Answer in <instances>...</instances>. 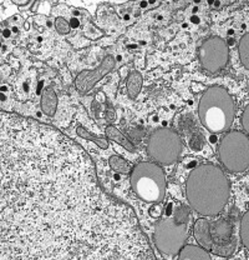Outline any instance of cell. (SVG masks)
Masks as SVG:
<instances>
[{
    "label": "cell",
    "instance_id": "cell-8",
    "mask_svg": "<svg viewBox=\"0 0 249 260\" xmlns=\"http://www.w3.org/2000/svg\"><path fill=\"white\" fill-rule=\"evenodd\" d=\"M198 59L203 69L207 72H221L229 60L228 45L219 37L208 38L198 49Z\"/></svg>",
    "mask_w": 249,
    "mask_h": 260
},
{
    "label": "cell",
    "instance_id": "cell-4",
    "mask_svg": "<svg viewBox=\"0 0 249 260\" xmlns=\"http://www.w3.org/2000/svg\"><path fill=\"white\" fill-rule=\"evenodd\" d=\"M198 115L202 125L210 132L215 134L228 132L235 115L233 98L222 86H211L199 100Z\"/></svg>",
    "mask_w": 249,
    "mask_h": 260
},
{
    "label": "cell",
    "instance_id": "cell-3",
    "mask_svg": "<svg viewBox=\"0 0 249 260\" xmlns=\"http://www.w3.org/2000/svg\"><path fill=\"white\" fill-rule=\"evenodd\" d=\"M191 211L187 205H169L167 215L156 224L153 242L162 254L173 256L186 246Z\"/></svg>",
    "mask_w": 249,
    "mask_h": 260
},
{
    "label": "cell",
    "instance_id": "cell-1",
    "mask_svg": "<svg viewBox=\"0 0 249 260\" xmlns=\"http://www.w3.org/2000/svg\"><path fill=\"white\" fill-rule=\"evenodd\" d=\"M0 260H156L134 211L95 175L64 173L0 199Z\"/></svg>",
    "mask_w": 249,
    "mask_h": 260
},
{
    "label": "cell",
    "instance_id": "cell-2",
    "mask_svg": "<svg viewBox=\"0 0 249 260\" xmlns=\"http://www.w3.org/2000/svg\"><path fill=\"white\" fill-rule=\"evenodd\" d=\"M231 195V185L221 168L199 164L189 173L186 181V197L193 210L204 216L222 213Z\"/></svg>",
    "mask_w": 249,
    "mask_h": 260
},
{
    "label": "cell",
    "instance_id": "cell-14",
    "mask_svg": "<svg viewBox=\"0 0 249 260\" xmlns=\"http://www.w3.org/2000/svg\"><path fill=\"white\" fill-rule=\"evenodd\" d=\"M143 78L139 72H131L126 79V86H127V93L131 99H136L139 96L141 88H142Z\"/></svg>",
    "mask_w": 249,
    "mask_h": 260
},
{
    "label": "cell",
    "instance_id": "cell-5",
    "mask_svg": "<svg viewBox=\"0 0 249 260\" xmlns=\"http://www.w3.org/2000/svg\"><path fill=\"white\" fill-rule=\"evenodd\" d=\"M132 190L146 203L161 204L166 195V177L163 170L155 162L142 161L132 168Z\"/></svg>",
    "mask_w": 249,
    "mask_h": 260
},
{
    "label": "cell",
    "instance_id": "cell-15",
    "mask_svg": "<svg viewBox=\"0 0 249 260\" xmlns=\"http://www.w3.org/2000/svg\"><path fill=\"white\" fill-rule=\"evenodd\" d=\"M238 51H239V59L242 61L243 67L249 70V32L240 38Z\"/></svg>",
    "mask_w": 249,
    "mask_h": 260
},
{
    "label": "cell",
    "instance_id": "cell-6",
    "mask_svg": "<svg viewBox=\"0 0 249 260\" xmlns=\"http://www.w3.org/2000/svg\"><path fill=\"white\" fill-rule=\"evenodd\" d=\"M218 156L231 173H242L249 168V137L238 130L228 132L219 143Z\"/></svg>",
    "mask_w": 249,
    "mask_h": 260
},
{
    "label": "cell",
    "instance_id": "cell-17",
    "mask_svg": "<svg viewBox=\"0 0 249 260\" xmlns=\"http://www.w3.org/2000/svg\"><path fill=\"white\" fill-rule=\"evenodd\" d=\"M76 133H77L78 137L84 138V139H86V140H90V142H94L95 144L99 145L100 148H102V149L109 148V142H107L106 139H104V138H99V137H96V135L91 134V133L88 132V130L84 128V126H77Z\"/></svg>",
    "mask_w": 249,
    "mask_h": 260
},
{
    "label": "cell",
    "instance_id": "cell-12",
    "mask_svg": "<svg viewBox=\"0 0 249 260\" xmlns=\"http://www.w3.org/2000/svg\"><path fill=\"white\" fill-rule=\"evenodd\" d=\"M58 108V96L51 88L44 89L42 95V110L47 116H54Z\"/></svg>",
    "mask_w": 249,
    "mask_h": 260
},
{
    "label": "cell",
    "instance_id": "cell-10",
    "mask_svg": "<svg viewBox=\"0 0 249 260\" xmlns=\"http://www.w3.org/2000/svg\"><path fill=\"white\" fill-rule=\"evenodd\" d=\"M116 65V60L112 55H106L101 64L93 70H84L75 79V86L80 93H89L105 75L112 72Z\"/></svg>",
    "mask_w": 249,
    "mask_h": 260
},
{
    "label": "cell",
    "instance_id": "cell-7",
    "mask_svg": "<svg viewBox=\"0 0 249 260\" xmlns=\"http://www.w3.org/2000/svg\"><path fill=\"white\" fill-rule=\"evenodd\" d=\"M147 153L159 164L171 165L181 156L182 140L180 135L171 129H157L148 139Z\"/></svg>",
    "mask_w": 249,
    "mask_h": 260
},
{
    "label": "cell",
    "instance_id": "cell-18",
    "mask_svg": "<svg viewBox=\"0 0 249 260\" xmlns=\"http://www.w3.org/2000/svg\"><path fill=\"white\" fill-rule=\"evenodd\" d=\"M239 235H240V240H242V244L249 251V210L245 211L244 215L242 216V220H240Z\"/></svg>",
    "mask_w": 249,
    "mask_h": 260
},
{
    "label": "cell",
    "instance_id": "cell-20",
    "mask_svg": "<svg viewBox=\"0 0 249 260\" xmlns=\"http://www.w3.org/2000/svg\"><path fill=\"white\" fill-rule=\"evenodd\" d=\"M55 28L60 34H67L70 31V24L66 19L62 18V16H59L55 20Z\"/></svg>",
    "mask_w": 249,
    "mask_h": 260
},
{
    "label": "cell",
    "instance_id": "cell-19",
    "mask_svg": "<svg viewBox=\"0 0 249 260\" xmlns=\"http://www.w3.org/2000/svg\"><path fill=\"white\" fill-rule=\"evenodd\" d=\"M204 145V137L201 133H194L189 139V148L193 151H199Z\"/></svg>",
    "mask_w": 249,
    "mask_h": 260
},
{
    "label": "cell",
    "instance_id": "cell-21",
    "mask_svg": "<svg viewBox=\"0 0 249 260\" xmlns=\"http://www.w3.org/2000/svg\"><path fill=\"white\" fill-rule=\"evenodd\" d=\"M242 125H243V129H244V132L247 133V135L249 137V104L245 107L244 112H243Z\"/></svg>",
    "mask_w": 249,
    "mask_h": 260
},
{
    "label": "cell",
    "instance_id": "cell-11",
    "mask_svg": "<svg viewBox=\"0 0 249 260\" xmlns=\"http://www.w3.org/2000/svg\"><path fill=\"white\" fill-rule=\"evenodd\" d=\"M178 260H212L210 253L202 246L197 245H186L180 251Z\"/></svg>",
    "mask_w": 249,
    "mask_h": 260
},
{
    "label": "cell",
    "instance_id": "cell-9",
    "mask_svg": "<svg viewBox=\"0 0 249 260\" xmlns=\"http://www.w3.org/2000/svg\"><path fill=\"white\" fill-rule=\"evenodd\" d=\"M237 242L233 237V224L227 219L210 221V248L208 251L219 256H229L234 253Z\"/></svg>",
    "mask_w": 249,
    "mask_h": 260
},
{
    "label": "cell",
    "instance_id": "cell-13",
    "mask_svg": "<svg viewBox=\"0 0 249 260\" xmlns=\"http://www.w3.org/2000/svg\"><path fill=\"white\" fill-rule=\"evenodd\" d=\"M105 134H106V137L109 138L110 140H112V142L117 143V144L123 146L126 150L131 151V153H135V151H136V148H135L134 144H132V143L130 142V140L127 139V138L124 137L122 133L116 128V126L113 125L107 126V128L105 129Z\"/></svg>",
    "mask_w": 249,
    "mask_h": 260
},
{
    "label": "cell",
    "instance_id": "cell-16",
    "mask_svg": "<svg viewBox=\"0 0 249 260\" xmlns=\"http://www.w3.org/2000/svg\"><path fill=\"white\" fill-rule=\"evenodd\" d=\"M109 162H110V167L112 168L115 172L121 173V174H130V173L132 172L131 165H130L129 162L124 160V159H122L121 156H118V155L110 156Z\"/></svg>",
    "mask_w": 249,
    "mask_h": 260
}]
</instances>
